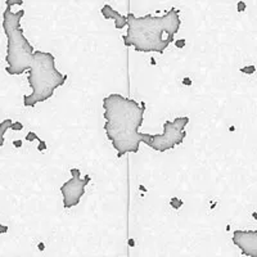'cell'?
Returning <instances> with one entry per match:
<instances>
[{"mask_svg":"<svg viewBox=\"0 0 257 257\" xmlns=\"http://www.w3.org/2000/svg\"><path fill=\"white\" fill-rule=\"evenodd\" d=\"M12 125H13V121H12L10 118H7V120H4V121L0 122V148H1L4 145V143H5L4 135H5L8 128L12 127Z\"/></svg>","mask_w":257,"mask_h":257,"instance_id":"9","label":"cell"},{"mask_svg":"<svg viewBox=\"0 0 257 257\" xmlns=\"http://www.w3.org/2000/svg\"><path fill=\"white\" fill-rule=\"evenodd\" d=\"M7 8L3 12V30L7 36L5 71L8 75L18 76L28 72L34 61L35 49L23 34L21 21L25 10H12L13 5H22L23 1H5Z\"/></svg>","mask_w":257,"mask_h":257,"instance_id":"3","label":"cell"},{"mask_svg":"<svg viewBox=\"0 0 257 257\" xmlns=\"http://www.w3.org/2000/svg\"><path fill=\"white\" fill-rule=\"evenodd\" d=\"M39 147H37V150L39 152H44L45 149H46V143L44 142V140H39Z\"/></svg>","mask_w":257,"mask_h":257,"instance_id":"16","label":"cell"},{"mask_svg":"<svg viewBox=\"0 0 257 257\" xmlns=\"http://www.w3.org/2000/svg\"><path fill=\"white\" fill-rule=\"evenodd\" d=\"M183 84H184L185 86H190V85H192L193 83H192V80H190L189 77H185V79L183 80Z\"/></svg>","mask_w":257,"mask_h":257,"instance_id":"18","label":"cell"},{"mask_svg":"<svg viewBox=\"0 0 257 257\" xmlns=\"http://www.w3.org/2000/svg\"><path fill=\"white\" fill-rule=\"evenodd\" d=\"M22 144H23L22 140H13V145H14L15 148H21Z\"/></svg>","mask_w":257,"mask_h":257,"instance_id":"19","label":"cell"},{"mask_svg":"<svg viewBox=\"0 0 257 257\" xmlns=\"http://www.w3.org/2000/svg\"><path fill=\"white\" fill-rule=\"evenodd\" d=\"M103 110L104 131L118 158L127 153H138L140 144H147L150 139V134L139 131L144 122L145 102L113 93L103 98Z\"/></svg>","mask_w":257,"mask_h":257,"instance_id":"1","label":"cell"},{"mask_svg":"<svg viewBox=\"0 0 257 257\" xmlns=\"http://www.w3.org/2000/svg\"><path fill=\"white\" fill-rule=\"evenodd\" d=\"M246 8H247V5H246V3L244 1H239L238 4H237V9H238V12H244L246 10Z\"/></svg>","mask_w":257,"mask_h":257,"instance_id":"15","label":"cell"},{"mask_svg":"<svg viewBox=\"0 0 257 257\" xmlns=\"http://www.w3.org/2000/svg\"><path fill=\"white\" fill-rule=\"evenodd\" d=\"M26 140H27V142H34V140H41V139L37 136V134H36V132L30 131L28 134L26 135Z\"/></svg>","mask_w":257,"mask_h":257,"instance_id":"12","label":"cell"},{"mask_svg":"<svg viewBox=\"0 0 257 257\" xmlns=\"http://www.w3.org/2000/svg\"><path fill=\"white\" fill-rule=\"evenodd\" d=\"M127 31L122 36L123 44L140 53L163 54L181 26L180 10L171 8L162 15H142L127 13Z\"/></svg>","mask_w":257,"mask_h":257,"instance_id":"2","label":"cell"},{"mask_svg":"<svg viewBox=\"0 0 257 257\" xmlns=\"http://www.w3.org/2000/svg\"><path fill=\"white\" fill-rule=\"evenodd\" d=\"M231 240L243 256L257 257V230H234Z\"/></svg>","mask_w":257,"mask_h":257,"instance_id":"7","label":"cell"},{"mask_svg":"<svg viewBox=\"0 0 257 257\" xmlns=\"http://www.w3.org/2000/svg\"><path fill=\"white\" fill-rule=\"evenodd\" d=\"M183 204H184V202H183L180 198H177V197H172V198L170 199V206H171V207H172L174 210H180Z\"/></svg>","mask_w":257,"mask_h":257,"instance_id":"10","label":"cell"},{"mask_svg":"<svg viewBox=\"0 0 257 257\" xmlns=\"http://www.w3.org/2000/svg\"><path fill=\"white\" fill-rule=\"evenodd\" d=\"M174 44H175V46H176L177 49H183L186 45V40L185 39H177V40H175Z\"/></svg>","mask_w":257,"mask_h":257,"instance_id":"13","label":"cell"},{"mask_svg":"<svg viewBox=\"0 0 257 257\" xmlns=\"http://www.w3.org/2000/svg\"><path fill=\"white\" fill-rule=\"evenodd\" d=\"M252 216H253L255 220H257V212H253V213H252Z\"/></svg>","mask_w":257,"mask_h":257,"instance_id":"22","label":"cell"},{"mask_svg":"<svg viewBox=\"0 0 257 257\" xmlns=\"http://www.w3.org/2000/svg\"><path fill=\"white\" fill-rule=\"evenodd\" d=\"M100 13H102L104 19H112V21L115 22V27L117 30H122L123 27L127 26V17L126 15H122L120 12L115 10L110 4L103 5L102 9H100Z\"/></svg>","mask_w":257,"mask_h":257,"instance_id":"8","label":"cell"},{"mask_svg":"<svg viewBox=\"0 0 257 257\" xmlns=\"http://www.w3.org/2000/svg\"><path fill=\"white\" fill-rule=\"evenodd\" d=\"M12 130L13 131H21L22 128H23V123H21V122H13V125H12Z\"/></svg>","mask_w":257,"mask_h":257,"instance_id":"14","label":"cell"},{"mask_svg":"<svg viewBox=\"0 0 257 257\" xmlns=\"http://www.w3.org/2000/svg\"><path fill=\"white\" fill-rule=\"evenodd\" d=\"M128 246H130V247H134V246H135L134 239H128Z\"/></svg>","mask_w":257,"mask_h":257,"instance_id":"21","label":"cell"},{"mask_svg":"<svg viewBox=\"0 0 257 257\" xmlns=\"http://www.w3.org/2000/svg\"><path fill=\"white\" fill-rule=\"evenodd\" d=\"M37 247H39V251H41V252L45 250V244H44V243H39Z\"/></svg>","mask_w":257,"mask_h":257,"instance_id":"20","label":"cell"},{"mask_svg":"<svg viewBox=\"0 0 257 257\" xmlns=\"http://www.w3.org/2000/svg\"><path fill=\"white\" fill-rule=\"evenodd\" d=\"M27 81L31 88V94L23 96V106L35 107L37 103L49 100L58 88L63 86L67 81V75H63L55 67V57L49 52L35 50L34 61L27 72Z\"/></svg>","mask_w":257,"mask_h":257,"instance_id":"4","label":"cell"},{"mask_svg":"<svg viewBox=\"0 0 257 257\" xmlns=\"http://www.w3.org/2000/svg\"><path fill=\"white\" fill-rule=\"evenodd\" d=\"M8 228L7 225H3V224H0V234H5V233L8 231Z\"/></svg>","mask_w":257,"mask_h":257,"instance_id":"17","label":"cell"},{"mask_svg":"<svg viewBox=\"0 0 257 257\" xmlns=\"http://www.w3.org/2000/svg\"><path fill=\"white\" fill-rule=\"evenodd\" d=\"M239 71L243 72V73H246V75H252V73L256 72V67H255V66H244V67H242Z\"/></svg>","mask_w":257,"mask_h":257,"instance_id":"11","label":"cell"},{"mask_svg":"<svg viewBox=\"0 0 257 257\" xmlns=\"http://www.w3.org/2000/svg\"><path fill=\"white\" fill-rule=\"evenodd\" d=\"M69 172H71V179L61 185L64 208H72L80 203L81 198L85 196L86 186L91 180L90 175H85V177H81V171L75 167H72Z\"/></svg>","mask_w":257,"mask_h":257,"instance_id":"6","label":"cell"},{"mask_svg":"<svg viewBox=\"0 0 257 257\" xmlns=\"http://www.w3.org/2000/svg\"><path fill=\"white\" fill-rule=\"evenodd\" d=\"M189 123V117L181 116L176 117L174 121H166L163 123L162 134H150V139L147 142L152 149L163 153L170 149H174L176 145H180L186 138L185 127Z\"/></svg>","mask_w":257,"mask_h":257,"instance_id":"5","label":"cell"}]
</instances>
